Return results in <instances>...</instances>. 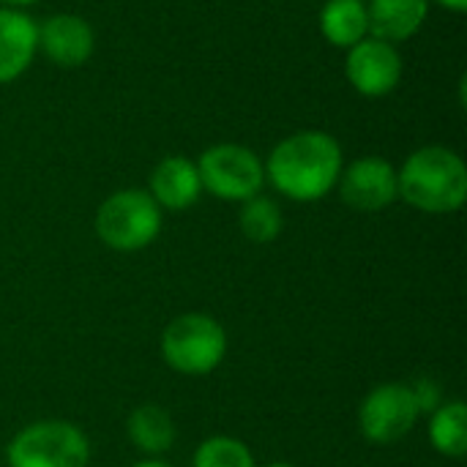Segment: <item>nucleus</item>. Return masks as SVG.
Segmentation results:
<instances>
[{
    "label": "nucleus",
    "mask_w": 467,
    "mask_h": 467,
    "mask_svg": "<svg viewBox=\"0 0 467 467\" xmlns=\"http://www.w3.org/2000/svg\"><path fill=\"white\" fill-rule=\"evenodd\" d=\"M263 167L265 181L279 194L296 202H315L334 192L345 159L334 134L306 129L276 142Z\"/></svg>",
    "instance_id": "nucleus-1"
},
{
    "label": "nucleus",
    "mask_w": 467,
    "mask_h": 467,
    "mask_svg": "<svg viewBox=\"0 0 467 467\" xmlns=\"http://www.w3.org/2000/svg\"><path fill=\"white\" fill-rule=\"evenodd\" d=\"M400 197L424 213H454L467 200V167L462 156L446 145H424L413 150L397 170Z\"/></svg>",
    "instance_id": "nucleus-2"
},
{
    "label": "nucleus",
    "mask_w": 467,
    "mask_h": 467,
    "mask_svg": "<svg viewBox=\"0 0 467 467\" xmlns=\"http://www.w3.org/2000/svg\"><path fill=\"white\" fill-rule=\"evenodd\" d=\"M227 356V331L202 312L178 315L161 334V358L181 375H208Z\"/></svg>",
    "instance_id": "nucleus-3"
},
{
    "label": "nucleus",
    "mask_w": 467,
    "mask_h": 467,
    "mask_svg": "<svg viewBox=\"0 0 467 467\" xmlns=\"http://www.w3.org/2000/svg\"><path fill=\"white\" fill-rule=\"evenodd\" d=\"M161 233V208L142 189H120L96 211V235L115 252H140Z\"/></svg>",
    "instance_id": "nucleus-4"
},
{
    "label": "nucleus",
    "mask_w": 467,
    "mask_h": 467,
    "mask_svg": "<svg viewBox=\"0 0 467 467\" xmlns=\"http://www.w3.org/2000/svg\"><path fill=\"white\" fill-rule=\"evenodd\" d=\"M5 457L8 467H88L90 443L77 424L49 419L16 432Z\"/></svg>",
    "instance_id": "nucleus-5"
},
{
    "label": "nucleus",
    "mask_w": 467,
    "mask_h": 467,
    "mask_svg": "<svg viewBox=\"0 0 467 467\" xmlns=\"http://www.w3.org/2000/svg\"><path fill=\"white\" fill-rule=\"evenodd\" d=\"M200 183L208 194L227 202H246L265 186V167L260 156L238 142H219L202 150L194 161Z\"/></svg>",
    "instance_id": "nucleus-6"
},
{
    "label": "nucleus",
    "mask_w": 467,
    "mask_h": 467,
    "mask_svg": "<svg viewBox=\"0 0 467 467\" xmlns=\"http://www.w3.org/2000/svg\"><path fill=\"white\" fill-rule=\"evenodd\" d=\"M421 410L413 389L405 383H383L372 389L358 408L361 435L375 446H391L413 432Z\"/></svg>",
    "instance_id": "nucleus-7"
},
{
    "label": "nucleus",
    "mask_w": 467,
    "mask_h": 467,
    "mask_svg": "<svg viewBox=\"0 0 467 467\" xmlns=\"http://www.w3.org/2000/svg\"><path fill=\"white\" fill-rule=\"evenodd\" d=\"M402 55L397 44L380 41L375 36L361 38L356 47L348 49L345 57V77L356 93L367 99H383L397 90L402 79Z\"/></svg>",
    "instance_id": "nucleus-8"
},
{
    "label": "nucleus",
    "mask_w": 467,
    "mask_h": 467,
    "mask_svg": "<svg viewBox=\"0 0 467 467\" xmlns=\"http://www.w3.org/2000/svg\"><path fill=\"white\" fill-rule=\"evenodd\" d=\"M337 186H339V197L345 200V205L356 211H367V213L383 211L400 197L397 167L380 156H361L353 164L342 167Z\"/></svg>",
    "instance_id": "nucleus-9"
},
{
    "label": "nucleus",
    "mask_w": 467,
    "mask_h": 467,
    "mask_svg": "<svg viewBox=\"0 0 467 467\" xmlns=\"http://www.w3.org/2000/svg\"><path fill=\"white\" fill-rule=\"evenodd\" d=\"M38 33V52L60 68H79L96 52V33L90 22L79 14H52L41 25Z\"/></svg>",
    "instance_id": "nucleus-10"
},
{
    "label": "nucleus",
    "mask_w": 467,
    "mask_h": 467,
    "mask_svg": "<svg viewBox=\"0 0 467 467\" xmlns=\"http://www.w3.org/2000/svg\"><path fill=\"white\" fill-rule=\"evenodd\" d=\"M148 194L164 211H186V208H192L202 194L197 164L192 159H186V156L161 159L150 172Z\"/></svg>",
    "instance_id": "nucleus-11"
},
{
    "label": "nucleus",
    "mask_w": 467,
    "mask_h": 467,
    "mask_svg": "<svg viewBox=\"0 0 467 467\" xmlns=\"http://www.w3.org/2000/svg\"><path fill=\"white\" fill-rule=\"evenodd\" d=\"M38 52L36 22L19 8L0 5V85L19 79Z\"/></svg>",
    "instance_id": "nucleus-12"
},
{
    "label": "nucleus",
    "mask_w": 467,
    "mask_h": 467,
    "mask_svg": "<svg viewBox=\"0 0 467 467\" xmlns=\"http://www.w3.org/2000/svg\"><path fill=\"white\" fill-rule=\"evenodd\" d=\"M430 14V0H369L367 3V19H369V36L400 44L413 38Z\"/></svg>",
    "instance_id": "nucleus-13"
},
{
    "label": "nucleus",
    "mask_w": 467,
    "mask_h": 467,
    "mask_svg": "<svg viewBox=\"0 0 467 467\" xmlns=\"http://www.w3.org/2000/svg\"><path fill=\"white\" fill-rule=\"evenodd\" d=\"M320 33L331 47L350 49L369 36L364 0H328L320 8Z\"/></svg>",
    "instance_id": "nucleus-14"
},
{
    "label": "nucleus",
    "mask_w": 467,
    "mask_h": 467,
    "mask_svg": "<svg viewBox=\"0 0 467 467\" xmlns=\"http://www.w3.org/2000/svg\"><path fill=\"white\" fill-rule=\"evenodd\" d=\"M126 432H129V441L134 443V449H140L142 454H150V457L170 451L175 443V421L159 405H140L137 410H131V416L126 421Z\"/></svg>",
    "instance_id": "nucleus-15"
},
{
    "label": "nucleus",
    "mask_w": 467,
    "mask_h": 467,
    "mask_svg": "<svg viewBox=\"0 0 467 467\" xmlns=\"http://www.w3.org/2000/svg\"><path fill=\"white\" fill-rule=\"evenodd\" d=\"M430 441L438 454L460 460L467 454V408L465 402H443L430 421Z\"/></svg>",
    "instance_id": "nucleus-16"
},
{
    "label": "nucleus",
    "mask_w": 467,
    "mask_h": 467,
    "mask_svg": "<svg viewBox=\"0 0 467 467\" xmlns=\"http://www.w3.org/2000/svg\"><path fill=\"white\" fill-rule=\"evenodd\" d=\"M238 227H241V233L249 241H254V244H271L282 233L285 216H282V208L276 205V200L263 197V194H254L252 200L241 202Z\"/></svg>",
    "instance_id": "nucleus-17"
},
{
    "label": "nucleus",
    "mask_w": 467,
    "mask_h": 467,
    "mask_svg": "<svg viewBox=\"0 0 467 467\" xmlns=\"http://www.w3.org/2000/svg\"><path fill=\"white\" fill-rule=\"evenodd\" d=\"M192 467H257L249 446L238 438L216 435L197 446Z\"/></svg>",
    "instance_id": "nucleus-18"
},
{
    "label": "nucleus",
    "mask_w": 467,
    "mask_h": 467,
    "mask_svg": "<svg viewBox=\"0 0 467 467\" xmlns=\"http://www.w3.org/2000/svg\"><path fill=\"white\" fill-rule=\"evenodd\" d=\"M413 389V397H416V405L421 413H435L441 405H443V394H441V386L430 378H421Z\"/></svg>",
    "instance_id": "nucleus-19"
},
{
    "label": "nucleus",
    "mask_w": 467,
    "mask_h": 467,
    "mask_svg": "<svg viewBox=\"0 0 467 467\" xmlns=\"http://www.w3.org/2000/svg\"><path fill=\"white\" fill-rule=\"evenodd\" d=\"M438 5H443V8H449V11H454V14H462L467 11V0H435Z\"/></svg>",
    "instance_id": "nucleus-20"
},
{
    "label": "nucleus",
    "mask_w": 467,
    "mask_h": 467,
    "mask_svg": "<svg viewBox=\"0 0 467 467\" xmlns=\"http://www.w3.org/2000/svg\"><path fill=\"white\" fill-rule=\"evenodd\" d=\"M33 3H38V0H0V5L3 8H25V5H33Z\"/></svg>",
    "instance_id": "nucleus-21"
},
{
    "label": "nucleus",
    "mask_w": 467,
    "mask_h": 467,
    "mask_svg": "<svg viewBox=\"0 0 467 467\" xmlns=\"http://www.w3.org/2000/svg\"><path fill=\"white\" fill-rule=\"evenodd\" d=\"M131 467H172L167 465V462H161V460H145V462H137V465Z\"/></svg>",
    "instance_id": "nucleus-22"
},
{
    "label": "nucleus",
    "mask_w": 467,
    "mask_h": 467,
    "mask_svg": "<svg viewBox=\"0 0 467 467\" xmlns=\"http://www.w3.org/2000/svg\"><path fill=\"white\" fill-rule=\"evenodd\" d=\"M265 467H298V465H293V462H271V465H265Z\"/></svg>",
    "instance_id": "nucleus-23"
}]
</instances>
